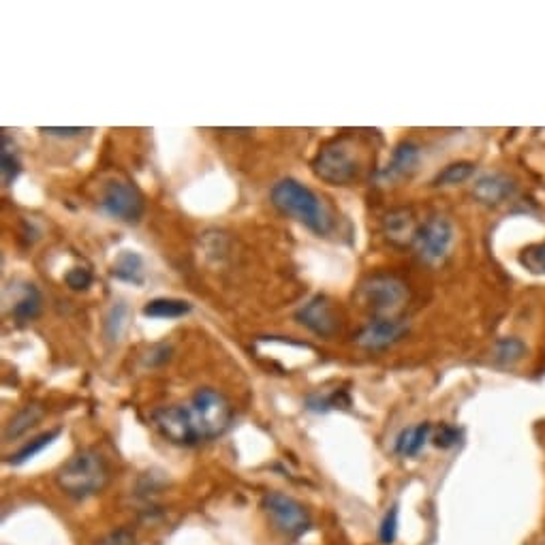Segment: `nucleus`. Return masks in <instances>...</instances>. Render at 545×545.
<instances>
[{
  "label": "nucleus",
  "instance_id": "nucleus-15",
  "mask_svg": "<svg viewBox=\"0 0 545 545\" xmlns=\"http://www.w3.org/2000/svg\"><path fill=\"white\" fill-rule=\"evenodd\" d=\"M430 424H417V426H411L407 430H402L400 436L396 439V451L400 456L404 458H411V456H417L419 451L424 449L428 436H430Z\"/></svg>",
  "mask_w": 545,
  "mask_h": 545
},
{
  "label": "nucleus",
  "instance_id": "nucleus-13",
  "mask_svg": "<svg viewBox=\"0 0 545 545\" xmlns=\"http://www.w3.org/2000/svg\"><path fill=\"white\" fill-rule=\"evenodd\" d=\"M419 163V148L413 142H404L394 150V157L389 161V165L381 171V178L387 180H396L411 174L415 165Z\"/></svg>",
  "mask_w": 545,
  "mask_h": 545
},
{
  "label": "nucleus",
  "instance_id": "nucleus-29",
  "mask_svg": "<svg viewBox=\"0 0 545 545\" xmlns=\"http://www.w3.org/2000/svg\"><path fill=\"white\" fill-rule=\"evenodd\" d=\"M41 133L45 135H56V137H75V135H82V133H88V129H56V127H48V129H41Z\"/></svg>",
  "mask_w": 545,
  "mask_h": 545
},
{
  "label": "nucleus",
  "instance_id": "nucleus-4",
  "mask_svg": "<svg viewBox=\"0 0 545 545\" xmlns=\"http://www.w3.org/2000/svg\"><path fill=\"white\" fill-rule=\"evenodd\" d=\"M313 169L323 182L345 186L360 174V161H357L355 148L349 144V139H338V142L319 150Z\"/></svg>",
  "mask_w": 545,
  "mask_h": 545
},
{
  "label": "nucleus",
  "instance_id": "nucleus-19",
  "mask_svg": "<svg viewBox=\"0 0 545 545\" xmlns=\"http://www.w3.org/2000/svg\"><path fill=\"white\" fill-rule=\"evenodd\" d=\"M127 325H129V306L124 302H118L112 306V310H109L105 317V336L112 342H118L124 330H127Z\"/></svg>",
  "mask_w": 545,
  "mask_h": 545
},
{
  "label": "nucleus",
  "instance_id": "nucleus-25",
  "mask_svg": "<svg viewBox=\"0 0 545 545\" xmlns=\"http://www.w3.org/2000/svg\"><path fill=\"white\" fill-rule=\"evenodd\" d=\"M65 283L69 285V289L73 291H86L92 285V274L86 268H73L67 276Z\"/></svg>",
  "mask_w": 545,
  "mask_h": 545
},
{
  "label": "nucleus",
  "instance_id": "nucleus-24",
  "mask_svg": "<svg viewBox=\"0 0 545 545\" xmlns=\"http://www.w3.org/2000/svg\"><path fill=\"white\" fill-rule=\"evenodd\" d=\"M524 351H526V347H524L522 340H518V338H505V340H501L496 345V360L498 362L513 364V362L520 360V357L524 355Z\"/></svg>",
  "mask_w": 545,
  "mask_h": 545
},
{
  "label": "nucleus",
  "instance_id": "nucleus-20",
  "mask_svg": "<svg viewBox=\"0 0 545 545\" xmlns=\"http://www.w3.org/2000/svg\"><path fill=\"white\" fill-rule=\"evenodd\" d=\"M0 169H3V182L5 186H11L13 180L20 176L22 165L18 154H15V148L11 146V139L3 135V150H0Z\"/></svg>",
  "mask_w": 545,
  "mask_h": 545
},
{
  "label": "nucleus",
  "instance_id": "nucleus-26",
  "mask_svg": "<svg viewBox=\"0 0 545 545\" xmlns=\"http://www.w3.org/2000/svg\"><path fill=\"white\" fill-rule=\"evenodd\" d=\"M97 545H139L137 537L129 528H118V531L107 533Z\"/></svg>",
  "mask_w": 545,
  "mask_h": 545
},
{
  "label": "nucleus",
  "instance_id": "nucleus-12",
  "mask_svg": "<svg viewBox=\"0 0 545 545\" xmlns=\"http://www.w3.org/2000/svg\"><path fill=\"white\" fill-rule=\"evenodd\" d=\"M417 229L419 225L415 221V214L407 208L392 210L385 216V233L387 238L396 244H407V242L413 244Z\"/></svg>",
  "mask_w": 545,
  "mask_h": 545
},
{
  "label": "nucleus",
  "instance_id": "nucleus-22",
  "mask_svg": "<svg viewBox=\"0 0 545 545\" xmlns=\"http://www.w3.org/2000/svg\"><path fill=\"white\" fill-rule=\"evenodd\" d=\"M522 266L537 276H545V242L526 246L520 255Z\"/></svg>",
  "mask_w": 545,
  "mask_h": 545
},
{
  "label": "nucleus",
  "instance_id": "nucleus-17",
  "mask_svg": "<svg viewBox=\"0 0 545 545\" xmlns=\"http://www.w3.org/2000/svg\"><path fill=\"white\" fill-rule=\"evenodd\" d=\"M39 313H41V293L33 285H26L24 295L11 308V315L18 323H28L37 319Z\"/></svg>",
  "mask_w": 545,
  "mask_h": 545
},
{
  "label": "nucleus",
  "instance_id": "nucleus-7",
  "mask_svg": "<svg viewBox=\"0 0 545 545\" xmlns=\"http://www.w3.org/2000/svg\"><path fill=\"white\" fill-rule=\"evenodd\" d=\"M451 244H454V227H451L445 216L439 214L430 216L424 225H419L413 240L417 257L428 263V266L441 263L449 255Z\"/></svg>",
  "mask_w": 545,
  "mask_h": 545
},
{
  "label": "nucleus",
  "instance_id": "nucleus-1",
  "mask_svg": "<svg viewBox=\"0 0 545 545\" xmlns=\"http://www.w3.org/2000/svg\"><path fill=\"white\" fill-rule=\"evenodd\" d=\"M231 419L229 400L210 387L199 389L186 404H174L154 413V424L165 439L182 447L218 439L229 430Z\"/></svg>",
  "mask_w": 545,
  "mask_h": 545
},
{
  "label": "nucleus",
  "instance_id": "nucleus-14",
  "mask_svg": "<svg viewBox=\"0 0 545 545\" xmlns=\"http://www.w3.org/2000/svg\"><path fill=\"white\" fill-rule=\"evenodd\" d=\"M112 276L122 280V283H131V285H144L146 280V270H144V259L139 257L133 251H124L120 257L114 261Z\"/></svg>",
  "mask_w": 545,
  "mask_h": 545
},
{
  "label": "nucleus",
  "instance_id": "nucleus-23",
  "mask_svg": "<svg viewBox=\"0 0 545 545\" xmlns=\"http://www.w3.org/2000/svg\"><path fill=\"white\" fill-rule=\"evenodd\" d=\"M58 434H60L58 430H52V432H45V434L37 436V439H33L30 443H26V445L18 451V454L11 456V462H13V464H22V462H26V460H30V458H35L37 454H41V451H43L45 447L52 445V441L56 439Z\"/></svg>",
  "mask_w": 545,
  "mask_h": 545
},
{
  "label": "nucleus",
  "instance_id": "nucleus-21",
  "mask_svg": "<svg viewBox=\"0 0 545 545\" xmlns=\"http://www.w3.org/2000/svg\"><path fill=\"white\" fill-rule=\"evenodd\" d=\"M475 171V165L473 163H451L447 165L439 176H436L434 184L436 186H451V184H460L464 180H469L471 174Z\"/></svg>",
  "mask_w": 545,
  "mask_h": 545
},
{
  "label": "nucleus",
  "instance_id": "nucleus-9",
  "mask_svg": "<svg viewBox=\"0 0 545 545\" xmlns=\"http://www.w3.org/2000/svg\"><path fill=\"white\" fill-rule=\"evenodd\" d=\"M407 330L409 323L404 319H377L364 327L360 336H357V342L366 349H385L407 334Z\"/></svg>",
  "mask_w": 545,
  "mask_h": 545
},
{
  "label": "nucleus",
  "instance_id": "nucleus-18",
  "mask_svg": "<svg viewBox=\"0 0 545 545\" xmlns=\"http://www.w3.org/2000/svg\"><path fill=\"white\" fill-rule=\"evenodd\" d=\"M41 415H43L41 407H37V404H28V407L24 411H20L7 424L5 441H15V439H18V436H22L24 432H28L30 428H33L39 422Z\"/></svg>",
  "mask_w": 545,
  "mask_h": 545
},
{
  "label": "nucleus",
  "instance_id": "nucleus-2",
  "mask_svg": "<svg viewBox=\"0 0 545 545\" xmlns=\"http://www.w3.org/2000/svg\"><path fill=\"white\" fill-rule=\"evenodd\" d=\"M270 197L276 210L295 218V221L302 223L310 231L319 233V236H325V233L332 231L334 221L330 210L323 204V199L302 182L291 178L280 180L278 184H274Z\"/></svg>",
  "mask_w": 545,
  "mask_h": 545
},
{
  "label": "nucleus",
  "instance_id": "nucleus-11",
  "mask_svg": "<svg viewBox=\"0 0 545 545\" xmlns=\"http://www.w3.org/2000/svg\"><path fill=\"white\" fill-rule=\"evenodd\" d=\"M513 191H516V184L503 174H488L484 178H479L473 186L475 199L486 206L503 204V201H507L513 195Z\"/></svg>",
  "mask_w": 545,
  "mask_h": 545
},
{
  "label": "nucleus",
  "instance_id": "nucleus-5",
  "mask_svg": "<svg viewBox=\"0 0 545 545\" xmlns=\"http://www.w3.org/2000/svg\"><path fill=\"white\" fill-rule=\"evenodd\" d=\"M362 298L372 313L381 319H392L407 304L409 291L400 278L379 274L368 278L362 285Z\"/></svg>",
  "mask_w": 545,
  "mask_h": 545
},
{
  "label": "nucleus",
  "instance_id": "nucleus-3",
  "mask_svg": "<svg viewBox=\"0 0 545 545\" xmlns=\"http://www.w3.org/2000/svg\"><path fill=\"white\" fill-rule=\"evenodd\" d=\"M109 469L105 458L95 449H82L60 466L56 475L58 488L75 501L97 496L105 490Z\"/></svg>",
  "mask_w": 545,
  "mask_h": 545
},
{
  "label": "nucleus",
  "instance_id": "nucleus-28",
  "mask_svg": "<svg viewBox=\"0 0 545 545\" xmlns=\"http://www.w3.org/2000/svg\"><path fill=\"white\" fill-rule=\"evenodd\" d=\"M456 441H458V430L451 428V426H443L441 432L434 436L436 447H451V445H456Z\"/></svg>",
  "mask_w": 545,
  "mask_h": 545
},
{
  "label": "nucleus",
  "instance_id": "nucleus-27",
  "mask_svg": "<svg viewBox=\"0 0 545 545\" xmlns=\"http://www.w3.org/2000/svg\"><path fill=\"white\" fill-rule=\"evenodd\" d=\"M396 533H398V509L394 507V509L389 511L387 516H385V520H383V524H381V533H379V537H381V541H383L385 545H389V543H392V541L396 539Z\"/></svg>",
  "mask_w": 545,
  "mask_h": 545
},
{
  "label": "nucleus",
  "instance_id": "nucleus-16",
  "mask_svg": "<svg viewBox=\"0 0 545 545\" xmlns=\"http://www.w3.org/2000/svg\"><path fill=\"white\" fill-rule=\"evenodd\" d=\"M189 313H191V304L184 300L159 298L144 306V315L150 319H180Z\"/></svg>",
  "mask_w": 545,
  "mask_h": 545
},
{
  "label": "nucleus",
  "instance_id": "nucleus-6",
  "mask_svg": "<svg viewBox=\"0 0 545 545\" xmlns=\"http://www.w3.org/2000/svg\"><path fill=\"white\" fill-rule=\"evenodd\" d=\"M261 507L268 513V518L274 524L276 531H280L285 537L295 539V537H302L308 531L310 516L306 507L295 501V498L283 492H268L266 496H263Z\"/></svg>",
  "mask_w": 545,
  "mask_h": 545
},
{
  "label": "nucleus",
  "instance_id": "nucleus-8",
  "mask_svg": "<svg viewBox=\"0 0 545 545\" xmlns=\"http://www.w3.org/2000/svg\"><path fill=\"white\" fill-rule=\"evenodd\" d=\"M101 208L124 223H137L144 214V197L131 182L114 180L105 186Z\"/></svg>",
  "mask_w": 545,
  "mask_h": 545
},
{
  "label": "nucleus",
  "instance_id": "nucleus-10",
  "mask_svg": "<svg viewBox=\"0 0 545 545\" xmlns=\"http://www.w3.org/2000/svg\"><path fill=\"white\" fill-rule=\"evenodd\" d=\"M298 321L319 336H332L336 332V317L332 304L327 302L323 295H317V298H313L300 308Z\"/></svg>",
  "mask_w": 545,
  "mask_h": 545
}]
</instances>
